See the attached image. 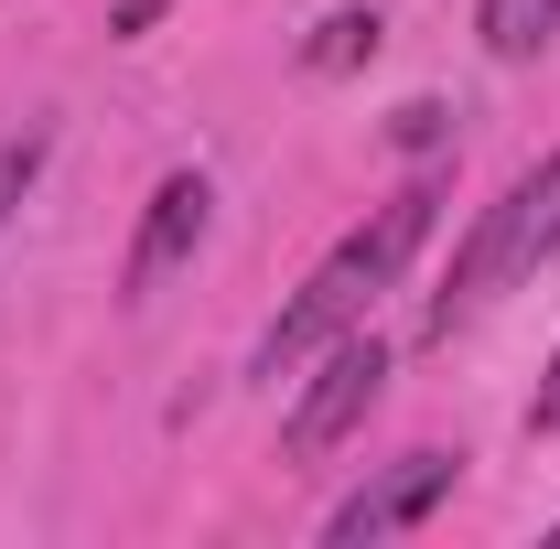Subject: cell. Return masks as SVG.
<instances>
[{
    "mask_svg": "<svg viewBox=\"0 0 560 549\" xmlns=\"http://www.w3.org/2000/svg\"><path fill=\"white\" fill-rule=\"evenodd\" d=\"M431 206H442V184L420 173V184H399V195L366 215L355 237H335V248H324V270L302 280V291L280 302V324L259 335V377H291V366H313L335 335H355V324L377 313V291H399V270L420 259V237H431Z\"/></svg>",
    "mask_w": 560,
    "mask_h": 549,
    "instance_id": "obj_1",
    "label": "cell"
},
{
    "mask_svg": "<svg viewBox=\"0 0 560 549\" xmlns=\"http://www.w3.org/2000/svg\"><path fill=\"white\" fill-rule=\"evenodd\" d=\"M539 259H560V151H550V162H528V173L475 215V237L453 248V280H442V302H431V335L475 324L495 291H517Z\"/></svg>",
    "mask_w": 560,
    "mask_h": 549,
    "instance_id": "obj_2",
    "label": "cell"
},
{
    "mask_svg": "<svg viewBox=\"0 0 560 549\" xmlns=\"http://www.w3.org/2000/svg\"><path fill=\"white\" fill-rule=\"evenodd\" d=\"M377 388H388V344H377V335H335L324 355H313V377H302V399H291V420H280V453H291V464L335 453L346 431H366V410H377Z\"/></svg>",
    "mask_w": 560,
    "mask_h": 549,
    "instance_id": "obj_3",
    "label": "cell"
},
{
    "mask_svg": "<svg viewBox=\"0 0 560 549\" xmlns=\"http://www.w3.org/2000/svg\"><path fill=\"white\" fill-rule=\"evenodd\" d=\"M453 484H464V453H399L388 475H366V484L346 495V506L324 517V539H335V549L399 539V528H420V517H431V506L453 495Z\"/></svg>",
    "mask_w": 560,
    "mask_h": 549,
    "instance_id": "obj_4",
    "label": "cell"
},
{
    "mask_svg": "<svg viewBox=\"0 0 560 549\" xmlns=\"http://www.w3.org/2000/svg\"><path fill=\"white\" fill-rule=\"evenodd\" d=\"M206 226H215V184L206 173H162L151 206H140V237H130V302H151L162 280L184 270L206 248Z\"/></svg>",
    "mask_w": 560,
    "mask_h": 549,
    "instance_id": "obj_5",
    "label": "cell"
},
{
    "mask_svg": "<svg viewBox=\"0 0 560 549\" xmlns=\"http://www.w3.org/2000/svg\"><path fill=\"white\" fill-rule=\"evenodd\" d=\"M475 33H486L495 66H528L560 44V0H475Z\"/></svg>",
    "mask_w": 560,
    "mask_h": 549,
    "instance_id": "obj_6",
    "label": "cell"
},
{
    "mask_svg": "<svg viewBox=\"0 0 560 549\" xmlns=\"http://www.w3.org/2000/svg\"><path fill=\"white\" fill-rule=\"evenodd\" d=\"M377 33H388L377 11H324V22H313V44H302V66H313V75H355L366 55H377Z\"/></svg>",
    "mask_w": 560,
    "mask_h": 549,
    "instance_id": "obj_7",
    "label": "cell"
},
{
    "mask_svg": "<svg viewBox=\"0 0 560 549\" xmlns=\"http://www.w3.org/2000/svg\"><path fill=\"white\" fill-rule=\"evenodd\" d=\"M44 162H55V140L44 130H22V140H0V226H11V206L44 184Z\"/></svg>",
    "mask_w": 560,
    "mask_h": 549,
    "instance_id": "obj_8",
    "label": "cell"
},
{
    "mask_svg": "<svg viewBox=\"0 0 560 549\" xmlns=\"http://www.w3.org/2000/svg\"><path fill=\"white\" fill-rule=\"evenodd\" d=\"M399 151H442V108H431V97L399 108Z\"/></svg>",
    "mask_w": 560,
    "mask_h": 549,
    "instance_id": "obj_9",
    "label": "cell"
},
{
    "mask_svg": "<svg viewBox=\"0 0 560 549\" xmlns=\"http://www.w3.org/2000/svg\"><path fill=\"white\" fill-rule=\"evenodd\" d=\"M162 11H173V0H108V33H130V44H140V33H151Z\"/></svg>",
    "mask_w": 560,
    "mask_h": 549,
    "instance_id": "obj_10",
    "label": "cell"
},
{
    "mask_svg": "<svg viewBox=\"0 0 560 549\" xmlns=\"http://www.w3.org/2000/svg\"><path fill=\"white\" fill-rule=\"evenodd\" d=\"M528 431H560V355H550V377H539V399H528Z\"/></svg>",
    "mask_w": 560,
    "mask_h": 549,
    "instance_id": "obj_11",
    "label": "cell"
},
{
    "mask_svg": "<svg viewBox=\"0 0 560 549\" xmlns=\"http://www.w3.org/2000/svg\"><path fill=\"white\" fill-rule=\"evenodd\" d=\"M550 539H560V517H550Z\"/></svg>",
    "mask_w": 560,
    "mask_h": 549,
    "instance_id": "obj_12",
    "label": "cell"
}]
</instances>
